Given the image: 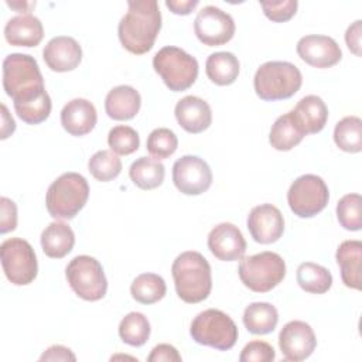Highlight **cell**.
I'll use <instances>...</instances> for the list:
<instances>
[{
    "label": "cell",
    "instance_id": "obj_1",
    "mask_svg": "<svg viewBox=\"0 0 362 362\" xmlns=\"http://www.w3.org/2000/svg\"><path fill=\"white\" fill-rule=\"evenodd\" d=\"M161 30V13L156 0H130L117 25L122 45L132 54L148 52Z\"/></svg>",
    "mask_w": 362,
    "mask_h": 362
},
{
    "label": "cell",
    "instance_id": "obj_2",
    "mask_svg": "<svg viewBox=\"0 0 362 362\" xmlns=\"http://www.w3.org/2000/svg\"><path fill=\"white\" fill-rule=\"evenodd\" d=\"M171 274L178 297L188 304L208 298L212 290V274L208 260L195 250L182 252L171 266Z\"/></svg>",
    "mask_w": 362,
    "mask_h": 362
},
{
    "label": "cell",
    "instance_id": "obj_3",
    "mask_svg": "<svg viewBox=\"0 0 362 362\" xmlns=\"http://www.w3.org/2000/svg\"><path fill=\"white\" fill-rule=\"evenodd\" d=\"M3 88L14 103L30 102L47 92L35 58L20 52L10 54L3 61Z\"/></svg>",
    "mask_w": 362,
    "mask_h": 362
},
{
    "label": "cell",
    "instance_id": "obj_4",
    "mask_svg": "<svg viewBox=\"0 0 362 362\" xmlns=\"http://www.w3.org/2000/svg\"><path fill=\"white\" fill-rule=\"evenodd\" d=\"M303 83L300 69L287 61H269L262 64L253 78L256 95L262 100L274 102L291 98Z\"/></svg>",
    "mask_w": 362,
    "mask_h": 362
},
{
    "label": "cell",
    "instance_id": "obj_5",
    "mask_svg": "<svg viewBox=\"0 0 362 362\" xmlns=\"http://www.w3.org/2000/svg\"><path fill=\"white\" fill-rule=\"evenodd\" d=\"M88 197L86 178L78 173H64L48 187L47 211L55 219H72L85 206Z\"/></svg>",
    "mask_w": 362,
    "mask_h": 362
},
{
    "label": "cell",
    "instance_id": "obj_6",
    "mask_svg": "<svg viewBox=\"0 0 362 362\" xmlns=\"http://www.w3.org/2000/svg\"><path fill=\"white\" fill-rule=\"evenodd\" d=\"M153 68L173 92L187 90L198 78V61L184 49L163 47L153 58Z\"/></svg>",
    "mask_w": 362,
    "mask_h": 362
},
{
    "label": "cell",
    "instance_id": "obj_7",
    "mask_svg": "<svg viewBox=\"0 0 362 362\" xmlns=\"http://www.w3.org/2000/svg\"><path fill=\"white\" fill-rule=\"evenodd\" d=\"M240 281L255 293H267L283 281L286 263L274 252H260L242 257L238 267Z\"/></svg>",
    "mask_w": 362,
    "mask_h": 362
},
{
    "label": "cell",
    "instance_id": "obj_8",
    "mask_svg": "<svg viewBox=\"0 0 362 362\" xmlns=\"http://www.w3.org/2000/svg\"><path fill=\"white\" fill-rule=\"evenodd\" d=\"M189 334L199 345L228 351L236 344L238 327L223 311L208 308L192 320Z\"/></svg>",
    "mask_w": 362,
    "mask_h": 362
},
{
    "label": "cell",
    "instance_id": "obj_9",
    "mask_svg": "<svg viewBox=\"0 0 362 362\" xmlns=\"http://www.w3.org/2000/svg\"><path fill=\"white\" fill-rule=\"evenodd\" d=\"M65 276L74 293L86 301H98L105 297L107 280L102 264L92 256H75L65 269Z\"/></svg>",
    "mask_w": 362,
    "mask_h": 362
},
{
    "label": "cell",
    "instance_id": "obj_10",
    "mask_svg": "<svg viewBox=\"0 0 362 362\" xmlns=\"http://www.w3.org/2000/svg\"><path fill=\"white\" fill-rule=\"evenodd\" d=\"M0 259L3 272L11 284L27 286L37 277V256L27 240L21 238L4 240L0 246Z\"/></svg>",
    "mask_w": 362,
    "mask_h": 362
},
{
    "label": "cell",
    "instance_id": "obj_11",
    "mask_svg": "<svg viewBox=\"0 0 362 362\" xmlns=\"http://www.w3.org/2000/svg\"><path fill=\"white\" fill-rule=\"evenodd\" d=\"M328 199V187L315 174H304L296 178L287 192L288 206L298 218L315 216L327 206Z\"/></svg>",
    "mask_w": 362,
    "mask_h": 362
},
{
    "label": "cell",
    "instance_id": "obj_12",
    "mask_svg": "<svg viewBox=\"0 0 362 362\" xmlns=\"http://www.w3.org/2000/svg\"><path fill=\"white\" fill-rule=\"evenodd\" d=\"M194 33L204 45H223L235 34V21L230 14L219 7L205 6L194 20Z\"/></svg>",
    "mask_w": 362,
    "mask_h": 362
},
{
    "label": "cell",
    "instance_id": "obj_13",
    "mask_svg": "<svg viewBox=\"0 0 362 362\" xmlns=\"http://www.w3.org/2000/svg\"><path fill=\"white\" fill-rule=\"evenodd\" d=\"M173 182L185 195H199L212 184L208 163L198 156H182L173 165Z\"/></svg>",
    "mask_w": 362,
    "mask_h": 362
},
{
    "label": "cell",
    "instance_id": "obj_14",
    "mask_svg": "<svg viewBox=\"0 0 362 362\" xmlns=\"http://www.w3.org/2000/svg\"><path fill=\"white\" fill-rule=\"evenodd\" d=\"M315 334L310 324L304 321H290L279 334V346L286 361L300 362L307 359L315 349Z\"/></svg>",
    "mask_w": 362,
    "mask_h": 362
},
{
    "label": "cell",
    "instance_id": "obj_15",
    "mask_svg": "<svg viewBox=\"0 0 362 362\" xmlns=\"http://www.w3.org/2000/svg\"><path fill=\"white\" fill-rule=\"evenodd\" d=\"M247 229L255 242L269 245L277 242L284 232V218L272 204H260L247 215Z\"/></svg>",
    "mask_w": 362,
    "mask_h": 362
},
{
    "label": "cell",
    "instance_id": "obj_16",
    "mask_svg": "<svg viewBox=\"0 0 362 362\" xmlns=\"http://www.w3.org/2000/svg\"><path fill=\"white\" fill-rule=\"evenodd\" d=\"M298 57L315 68H329L342 58V51L337 41L328 35L311 34L301 37L297 42Z\"/></svg>",
    "mask_w": 362,
    "mask_h": 362
},
{
    "label": "cell",
    "instance_id": "obj_17",
    "mask_svg": "<svg viewBox=\"0 0 362 362\" xmlns=\"http://www.w3.org/2000/svg\"><path fill=\"white\" fill-rule=\"evenodd\" d=\"M208 247L218 260L233 262L243 257L246 240L238 226L230 222H222L211 229Z\"/></svg>",
    "mask_w": 362,
    "mask_h": 362
},
{
    "label": "cell",
    "instance_id": "obj_18",
    "mask_svg": "<svg viewBox=\"0 0 362 362\" xmlns=\"http://www.w3.org/2000/svg\"><path fill=\"white\" fill-rule=\"evenodd\" d=\"M42 58L51 71L68 72L81 64L82 48L75 38L58 35L47 42L42 51Z\"/></svg>",
    "mask_w": 362,
    "mask_h": 362
},
{
    "label": "cell",
    "instance_id": "obj_19",
    "mask_svg": "<svg viewBox=\"0 0 362 362\" xmlns=\"http://www.w3.org/2000/svg\"><path fill=\"white\" fill-rule=\"evenodd\" d=\"M178 124L188 133L198 134L206 130L212 123V110L206 100L198 96H184L174 109Z\"/></svg>",
    "mask_w": 362,
    "mask_h": 362
},
{
    "label": "cell",
    "instance_id": "obj_20",
    "mask_svg": "<svg viewBox=\"0 0 362 362\" xmlns=\"http://www.w3.org/2000/svg\"><path fill=\"white\" fill-rule=\"evenodd\" d=\"M98 122L95 106L83 98L69 100L61 110V124L71 136H85L90 133Z\"/></svg>",
    "mask_w": 362,
    "mask_h": 362
},
{
    "label": "cell",
    "instance_id": "obj_21",
    "mask_svg": "<svg viewBox=\"0 0 362 362\" xmlns=\"http://www.w3.org/2000/svg\"><path fill=\"white\" fill-rule=\"evenodd\" d=\"M290 113L294 123L304 134L321 132L328 119V107L317 95H307L301 98Z\"/></svg>",
    "mask_w": 362,
    "mask_h": 362
},
{
    "label": "cell",
    "instance_id": "obj_22",
    "mask_svg": "<svg viewBox=\"0 0 362 362\" xmlns=\"http://www.w3.org/2000/svg\"><path fill=\"white\" fill-rule=\"evenodd\" d=\"M44 37V27L40 18L33 14L11 17L4 27V38L14 47H37Z\"/></svg>",
    "mask_w": 362,
    "mask_h": 362
},
{
    "label": "cell",
    "instance_id": "obj_23",
    "mask_svg": "<svg viewBox=\"0 0 362 362\" xmlns=\"http://www.w3.org/2000/svg\"><path fill=\"white\" fill-rule=\"evenodd\" d=\"M141 106L140 93L129 85H119L109 90L105 99V110L113 120L133 119Z\"/></svg>",
    "mask_w": 362,
    "mask_h": 362
},
{
    "label": "cell",
    "instance_id": "obj_24",
    "mask_svg": "<svg viewBox=\"0 0 362 362\" xmlns=\"http://www.w3.org/2000/svg\"><path fill=\"white\" fill-rule=\"evenodd\" d=\"M337 263L341 270L342 283L355 290H361V259H362V242L361 240H344L335 253Z\"/></svg>",
    "mask_w": 362,
    "mask_h": 362
},
{
    "label": "cell",
    "instance_id": "obj_25",
    "mask_svg": "<svg viewBox=\"0 0 362 362\" xmlns=\"http://www.w3.org/2000/svg\"><path fill=\"white\" fill-rule=\"evenodd\" d=\"M75 245V233L65 222H51L41 233L42 252L51 259L66 256Z\"/></svg>",
    "mask_w": 362,
    "mask_h": 362
},
{
    "label": "cell",
    "instance_id": "obj_26",
    "mask_svg": "<svg viewBox=\"0 0 362 362\" xmlns=\"http://www.w3.org/2000/svg\"><path fill=\"white\" fill-rule=\"evenodd\" d=\"M239 59L235 54L228 51L214 52L206 58L205 72L211 82L219 86H226L233 83L239 75Z\"/></svg>",
    "mask_w": 362,
    "mask_h": 362
},
{
    "label": "cell",
    "instance_id": "obj_27",
    "mask_svg": "<svg viewBox=\"0 0 362 362\" xmlns=\"http://www.w3.org/2000/svg\"><path fill=\"white\" fill-rule=\"evenodd\" d=\"M279 322V313L274 305L264 301L249 304L243 311V324L255 335L272 332Z\"/></svg>",
    "mask_w": 362,
    "mask_h": 362
},
{
    "label": "cell",
    "instance_id": "obj_28",
    "mask_svg": "<svg viewBox=\"0 0 362 362\" xmlns=\"http://www.w3.org/2000/svg\"><path fill=\"white\" fill-rule=\"evenodd\" d=\"M129 175L136 187L141 189H154L163 184L165 168L156 158L140 157L132 163Z\"/></svg>",
    "mask_w": 362,
    "mask_h": 362
},
{
    "label": "cell",
    "instance_id": "obj_29",
    "mask_svg": "<svg viewBox=\"0 0 362 362\" xmlns=\"http://www.w3.org/2000/svg\"><path fill=\"white\" fill-rule=\"evenodd\" d=\"M298 286L311 294H324L332 286V274L321 264L304 262L297 267Z\"/></svg>",
    "mask_w": 362,
    "mask_h": 362
},
{
    "label": "cell",
    "instance_id": "obj_30",
    "mask_svg": "<svg viewBox=\"0 0 362 362\" xmlns=\"http://www.w3.org/2000/svg\"><path fill=\"white\" fill-rule=\"evenodd\" d=\"M304 133L294 123L291 113H286L273 123L269 134V141L273 148L279 151H288L296 147L303 139Z\"/></svg>",
    "mask_w": 362,
    "mask_h": 362
},
{
    "label": "cell",
    "instance_id": "obj_31",
    "mask_svg": "<svg viewBox=\"0 0 362 362\" xmlns=\"http://www.w3.org/2000/svg\"><path fill=\"white\" fill-rule=\"evenodd\" d=\"M165 291L167 286L164 279L156 273L139 274L130 286L132 297L141 304H154L160 301L165 296Z\"/></svg>",
    "mask_w": 362,
    "mask_h": 362
},
{
    "label": "cell",
    "instance_id": "obj_32",
    "mask_svg": "<svg viewBox=\"0 0 362 362\" xmlns=\"http://www.w3.org/2000/svg\"><path fill=\"white\" fill-rule=\"evenodd\" d=\"M335 144L346 153H359L362 150V120L358 116L341 119L334 129Z\"/></svg>",
    "mask_w": 362,
    "mask_h": 362
},
{
    "label": "cell",
    "instance_id": "obj_33",
    "mask_svg": "<svg viewBox=\"0 0 362 362\" xmlns=\"http://www.w3.org/2000/svg\"><path fill=\"white\" fill-rule=\"evenodd\" d=\"M120 339L130 346H141L150 337V322L141 313L133 311L124 315L119 324Z\"/></svg>",
    "mask_w": 362,
    "mask_h": 362
},
{
    "label": "cell",
    "instance_id": "obj_34",
    "mask_svg": "<svg viewBox=\"0 0 362 362\" xmlns=\"http://www.w3.org/2000/svg\"><path fill=\"white\" fill-rule=\"evenodd\" d=\"M88 168L95 180L107 182L120 174L122 160L110 150H99L89 158Z\"/></svg>",
    "mask_w": 362,
    "mask_h": 362
},
{
    "label": "cell",
    "instance_id": "obj_35",
    "mask_svg": "<svg viewBox=\"0 0 362 362\" xmlns=\"http://www.w3.org/2000/svg\"><path fill=\"white\" fill-rule=\"evenodd\" d=\"M337 218L346 230L362 228V198L359 194H346L337 204Z\"/></svg>",
    "mask_w": 362,
    "mask_h": 362
},
{
    "label": "cell",
    "instance_id": "obj_36",
    "mask_svg": "<svg viewBox=\"0 0 362 362\" xmlns=\"http://www.w3.org/2000/svg\"><path fill=\"white\" fill-rule=\"evenodd\" d=\"M146 147L148 154L160 161L175 153L178 147V139L173 130L167 127H158L148 134Z\"/></svg>",
    "mask_w": 362,
    "mask_h": 362
},
{
    "label": "cell",
    "instance_id": "obj_37",
    "mask_svg": "<svg viewBox=\"0 0 362 362\" xmlns=\"http://www.w3.org/2000/svg\"><path fill=\"white\" fill-rule=\"evenodd\" d=\"M51 98L47 92L30 102L14 103V110L17 116L27 124H38L47 120L51 113Z\"/></svg>",
    "mask_w": 362,
    "mask_h": 362
},
{
    "label": "cell",
    "instance_id": "obj_38",
    "mask_svg": "<svg viewBox=\"0 0 362 362\" xmlns=\"http://www.w3.org/2000/svg\"><path fill=\"white\" fill-rule=\"evenodd\" d=\"M107 144L115 154L129 156L139 148L140 137L133 127L119 124L109 130Z\"/></svg>",
    "mask_w": 362,
    "mask_h": 362
},
{
    "label": "cell",
    "instance_id": "obj_39",
    "mask_svg": "<svg viewBox=\"0 0 362 362\" xmlns=\"http://www.w3.org/2000/svg\"><path fill=\"white\" fill-rule=\"evenodd\" d=\"M264 16L274 23L288 21L297 11V0H279V1H260Z\"/></svg>",
    "mask_w": 362,
    "mask_h": 362
},
{
    "label": "cell",
    "instance_id": "obj_40",
    "mask_svg": "<svg viewBox=\"0 0 362 362\" xmlns=\"http://www.w3.org/2000/svg\"><path fill=\"white\" fill-rule=\"evenodd\" d=\"M274 359V348L264 341H250L239 355L240 362H272Z\"/></svg>",
    "mask_w": 362,
    "mask_h": 362
},
{
    "label": "cell",
    "instance_id": "obj_41",
    "mask_svg": "<svg viewBox=\"0 0 362 362\" xmlns=\"http://www.w3.org/2000/svg\"><path fill=\"white\" fill-rule=\"evenodd\" d=\"M0 233L14 230L17 226V206L7 197L0 198Z\"/></svg>",
    "mask_w": 362,
    "mask_h": 362
},
{
    "label": "cell",
    "instance_id": "obj_42",
    "mask_svg": "<svg viewBox=\"0 0 362 362\" xmlns=\"http://www.w3.org/2000/svg\"><path fill=\"white\" fill-rule=\"evenodd\" d=\"M147 361L148 362H171V361L180 362L181 355L178 354V351L173 345L158 344L151 349Z\"/></svg>",
    "mask_w": 362,
    "mask_h": 362
},
{
    "label": "cell",
    "instance_id": "obj_43",
    "mask_svg": "<svg viewBox=\"0 0 362 362\" xmlns=\"http://www.w3.org/2000/svg\"><path fill=\"white\" fill-rule=\"evenodd\" d=\"M40 361H76L74 352L64 345H52L42 352Z\"/></svg>",
    "mask_w": 362,
    "mask_h": 362
},
{
    "label": "cell",
    "instance_id": "obj_44",
    "mask_svg": "<svg viewBox=\"0 0 362 362\" xmlns=\"http://www.w3.org/2000/svg\"><path fill=\"white\" fill-rule=\"evenodd\" d=\"M361 20H356L345 33V42L356 57H361Z\"/></svg>",
    "mask_w": 362,
    "mask_h": 362
},
{
    "label": "cell",
    "instance_id": "obj_45",
    "mask_svg": "<svg viewBox=\"0 0 362 362\" xmlns=\"http://www.w3.org/2000/svg\"><path fill=\"white\" fill-rule=\"evenodd\" d=\"M198 0H167L165 6L178 16H187L197 6H198Z\"/></svg>",
    "mask_w": 362,
    "mask_h": 362
},
{
    "label": "cell",
    "instance_id": "obj_46",
    "mask_svg": "<svg viewBox=\"0 0 362 362\" xmlns=\"http://www.w3.org/2000/svg\"><path fill=\"white\" fill-rule=\"evenodd\" d=\"M1 110H3V127H1V139H7L8 134H11L16 129V123L13 120V117H10L8 110L6 107V105H1Z\"/></svg>",
    "mask_w": 362,
    "mask_h": 362
}]
</instances>
